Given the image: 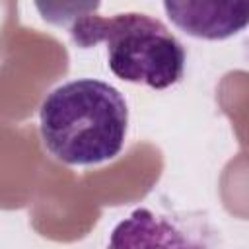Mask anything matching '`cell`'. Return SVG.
<instances>
[{
    "instance_id": "obj_3",
    "label": "cell",
    "mask_w": 249,
    "mask_h": 249,
    "mask_svg": "<svg viewBox=\"0 0 249 249\" xmlns=\"http://www.w3.org/2000/svg\"><path fill=\"white\" fill-rule=\"evenodd\" d=\"M107 249H214V245L198 222L136 208L113 228Z\"/></svg>"
},
{
    "instance_id": "obj_4",
    "label": "cell",
    "mask_w": 249,
    "mask_h": 249,
    "mask_svg": "<svg viewBox=\"0 0 249 249\" xmlns=\"http://www.w3.org/2000/svg\"><path fill=\"white\" fill-rule=\"evenodd\" d=\"M167 18L185 33L220 41L249 25V2H163Z\"/></svg>"
},
{
    "instance_id": "obj_2",
    "label": "cell",
    "mask_w": 249,
    "mask_h": 249,
    "mask_svg": "<svg viewBox=\"0 0 249 249\" xmlns=\"http://www.w3.org/2000/svg\"><path fill=\"white\" fill-rule=\"evenodd\" d=\"M70 35L82 49L105 41L109 68L124 82L165 89L183 78L181 41L163 21L148 14L124 12L111 18L84 14L70 25Z\"/></svg>"
},
{
    "instance_id": "obj_1",
    "label": "cell",
    "mask_w": 249,
    "mask_h": 249,
    "mask_svg": "<svg viewBox=\"0 0 249 249\" xmlns=\"http://www.w3.org/2000/svg\"><path fill=\"white\" fill-rule=\"evenodd\" d=\"M126 126L128 107L123 93L93 78L72 80L54 88L39 109L45 148L68 165L113 160L123 150Z\"/></svg>"
}]
</instances>
